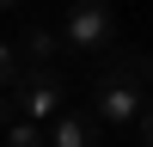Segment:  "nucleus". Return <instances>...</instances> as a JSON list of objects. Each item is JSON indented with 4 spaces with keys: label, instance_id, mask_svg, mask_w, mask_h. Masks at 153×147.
<instances>
[{
    "label": "nucleus",
    "instance_id": "7ed1b4c3",
    "mask_svg": "<svg viewBox=\"0 0 153 147\" xmlns=\"http://www.w3.org/2000/svg\"><path fill=\"white\" fill-rule=\"evenodd\" d=\"M68 43L74 49H110L117 43V12L104 0H74L68 6Z\"/></svg>",
    "mask_w": 153,
    "mask_h": 147
},
{
    "label": "nucleus",
    "instance_id": "f03ea898",
    "mask_svg": "<svg viewBox=\"0 0 153 147\" xmlns=\"http://www.w3.org/2000/svg\"><path fill=\"white\" fill-rule=\"evenodd\" d=\"M141 104H147V98H141V86L117 80V74H98V80H92V122H110V129H129V117H135Z\"/></svg>",
    "mask_w": 153,
    "mask_h": 147
},
{
    "label": "nucleus",
    "instance_id": "423d86ee",
    "mask_svg": "<svg viewBox=\"0 0 153 147\" xmlns=\"http://www.w3.org/2000/svg\"><path fill=\"white\" fill-rule=\"evenodd\" d=\"M104 74H117V80H129V86H147V55H141V49H123Z\"/></svg>",
    "mask_w": 153,
    "mask_h": 147
},
{
    "label": "nucleus",
    "instance_id": "1a4fd4ad",
    "mask_svg": "<svg viewBox=\"0 0 153 147\" xmlns=\"http://www.w3.org/2000/svg\"><path fill=\"white\" fill-rule=\"evenodd\" d=\"M129 135H135V141H153V110H147V104L129 117Z\"/></svg>",
    "mask_w": 153,
    "mask_h": 147
},
{
    "label": "nucleus",
    "instance_id": "f257e3e1",
    "mask_svg": "<svg viewBox=\"0 0 153 147\" xmlns=\"http://www.w3.org/2000/svg\"><path fill=\"white\" fill-rule=\"evenodd\" d=\"M12 110H19L25 122L55 117L61 110V74L55 68H19V80H12Z\"/></svg>",
    "mask_w": 153,
    "mask_h": 147
},
{
    "label": "nucleus",
    "instance_id": "9b49d317",
    "mask_svg": "<svg viewBox=\"0 0 153 147\" xmlns=\"http://www.w3.org/2000/svg\"><path fill=\"white\" fill-rule=\"evenodd\" d=\"M6 6H19V0H0V12H6Z\"/></svg>",
    "mask_w": 153,
    "mask_h": 147
},
{
    "label": "nucleus",
    "instance_id": "0eeeda50",
    "mask_svg": "<svg viewBox=\"0 0 153 147\" xmlns=\"http://www.w3.org/2000/svg\"><path fill=\"white\" fill-rule=\"evenodd\" d=\"M6 147H43V129H37V122H12V129H6Z\"/></svg>",
    "mask_w": 153,
    "mask_h": 147
},
{
    "label": "nucleus",
    "instance_id": "20e7f679",
    "mask_svg": "<svg viewBox=\"0 0 153 147\" xmlns=\"http://www.w3.org/2000/svg\"><path fill=\"white\" fill-rule=\"evenodd\" d=\"M49 141H55V147H98L104 135H98V122H92V117L61 110V117H55V129H49Z\"/></svg>",
    "mask_w": 153,
    "mask_h": 147
},
{
    "label": "nucleus",
    "instance_id": "9d476101",
    "mask_svg": "<svg viewBox=\"0 0 153 147\" xmlns=\"http://www.w3.org/2000/svg\"><path fill=\"white\" fill-rule=\"evenodd\" d=\"M12 122H19V110H12V98L0 92V129H12Z\"/></svg>",
    "mask_w": 153,
    "mask_h": 147
},
{
    "label": "nucleus",
    "instance_id": "39448f33",
    "mask_svg": "<svg viewBox=\"0 0 153 147\" xmlns=\"http://www.w3.org/2000/svg\"><path fill=\"white\" fill-rule=\"evenodd\" d=\"M19 61H31V68H49L55 61V31H43V24H31V31L19 37V49H12Z\"/></svg>",
    "mask_w": 153,
    "mask_h": 147
},
{
    "label": "nucleus",
    "instance_id": "6e6552de",
    "mask_svg": "<svg viewBox=\"0 0 153 147\" xmlns=\"http://www.w3.org/2000/svg\"><path fill=\"white\" fill-rule=\"evenodd\" d=\"M12 80H19V55L12 43H0V92H12Z\"/></svg>",
    "mask_w": 153,
    "mask_h": 147
}]
</instances>
